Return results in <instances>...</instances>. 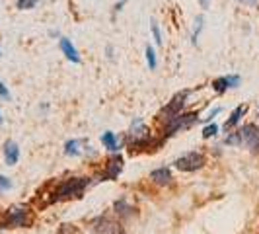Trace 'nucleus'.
<instances>
[{"label":"nucleus","instance_id":"obj_1","mask_svg":"<svg viewBox=\"0 0 259 234\" xmlns=\"http://www.w3.org/2000/svg\"><path fill=\"white\" fill-rule=\"evenodd\" d=\"M90 185L88 178H68L57 185L53 191V201H66V199H78Z\"/></svg>","mask_w":259,"mask_h":234},{"label":"nucleus","instance_id":"obj_2","mask_svg":"<svg viewBox=\"0 0 259 234\" xmlns=\"http://www.w3.org/2000/svg\"><path fill=\"white\" fill-rule=\"evenodd\" d=\"M33 224V215L26 207H12L6 211L4 226L8 228H27Z\"/></svg>","mask_w":259,"mask_h":234},{"label":"nucleus","instance_id":"obj_3","mask_svg":"<svg viewBox=\"0 0 259 234\" xmlns=\"http://www.w3.org/2000/svg\"><path fill=\"white\" fill-rule=\"evenodd\" d=\"M199 121V115L197 113H180V115L171 117L166 121V127H164V135L169 137V135H176V133H180V131H185L189 129L191 125H195Z\"/></svg>","mask_w":259,"mask_h":234},{"label":"nucleus","instance_id":"obj_4","mask_svg":"<svg viewBox=\"0 0 259 234\" xmlns=\"http://www.w3.org/2000/svg\"><path fill=\"white\" fill-rule=\"evenodd\" d=\"M176 168L182 170V172H197V170H201L205 164H207V156L203 154V152H187V154L180 156L176 162Z\"/></svg>","mask_w":259,"mask_h":234},{"label":"nucleus","instance_id":"obj_5","mask_svg":"<svg viewBox=\"0 0 259 234\" xmlns=\"http://www.w3.org/2000/svg\"><path fill=\"white\" fill-rule=\"evenodd\" d=\"M240 135V143L251 152H259V127L255 123H246L242 129L238 131Z\"/></svg>","mask_w":259,"mask_h":234},{"label":"nucleus","instance_id":"obj_6","mask_svg":"<svg viewBox=\"0 0 259 234\" xmlns=\"http://www.w3.org/2000/svg\"><path fill=\"white\" fill-rule=\"evenodd\" d=\"M187 98H189V90H183V92H180V94H176V96L169 100V104L162 109L160 117L168 121V119H171V117L180 115L183 109V105H185V102H187Z\"/></svg>","mask_w":259,"mask_h":234},{"label":"nucleus","instance_id":"obj_7","mask_svg":"<svg viewBox=\"0 0 259 234\" xmlns=\"http://www.w3.org/2000/svg\"><path fill=\"white\" fill-rule=\"evenodd\" d=\"M90 230L92 234H123L119 230V226H117L115 222L111 221L109 217H104V215L92 221Z\"/></svg>","mask_w":259,"mask_h":234},{"label":"nucleus","instance_id":"obj_8","mask_svg":"<svg viewBox=\"0 0 259 234\" xmlns=\"http://www.w3.org/2000/svg\"><path fill=\"white\" fill-rule=\"evenodd\" d=\"M121 170H123V158L121 156H111L107 166H105L104 174H102V178L104 180H115L117 176L121 174Z\"/></svg>","mask_w":259,"mask_h":234},{"label":"nucleus","instance_id":"obj_9","mask_svg":"<svg viewBox=\"0 0 259 234\" xmlns=\"http://www.w3.org/2000/svg\"><path fill=\"white\" fill-rule=\"evenodd\" d=\"M236 86H240V76H236V74H232V76H221L217 78V80H212V88L219 94L226 92L228 88H236Z\"/></svg>","mask_w":259,"mask_h":234},{"label":"nucleus","instance_id":"obj_10","mask_svg":"<svg viewBox=\"0 0 259 234\" xmlns=\"http://www.w3.org/2000/svg\"><path fill=\"white\" fill-rule=\"evenodd\" d=\"M4 160L8 166H16L20 160V146L14 141H6L4 143Z\"/></svg>","mask_w":259,"mask_h":234},{"label":"nucleus","instance_id":"obj_11","mask_svg":"<svg viewBox=\"0 0 259 234\" xmlns=\"http://www.w3.org/2000/svg\"><path fill=\"white\" fill-rule=\"evenodd\" d=\"M247 113V105L246 104H242V105H238L236 109H234L232 113H230V117L226 119V123H224V129L226 131H230V129H234L240 121H242V117L246 115Z\"/></svg>","mask_w":259,"mask_h":234},{"label":"nucleus","instance_id":"obj_12","mask_svg":"<svg viewBox=\"0 0 259 234\" xmlns=\"http://www.w3.org/2000/svg\"><path fill=\"white\" fill-rule=\"evenodd\" d=\"M150 180L154 183H158V185H169L174 178H171L169 168H156L150 172Z\"/></svg>","mask_w":259,"mask_h":234},{"label":"nucleus","instance_id":"obj_13","mask_svg":"<svg viewBox=\"0 0 259 234\" xmlns=\"http://www.w3.org/2000/svg\"><path fill=\"white\" fill-rule=\"evenodd\" d=\"M61 51L65 53V57L68 59V61H72V63H80L78 49L72 45V41H70V39H66V37L61 39Z\"/></svg>","mask_w":259,"mask_h":234},{"label":"nucleus","instance_id":"obj_14","mask_svg":"<svg viewBox=\"0 0 259 234\" xmlns=\"http://www.w3.org/2000/svg\"><path fill=\"white\" fill-rule=\"evenodd\" d=\"M86 144L84 139H72L65 144V154L68 156H80L82 154V146Z\"/></svg>","mask_w":259,"mask_h":234},{"label":"nucleus","instance_id":"obj_15","mask_svg":"<svg viewBox=\"0 0 259 234\" xmlns=\"http://www.w3.org/2000/svg\"><path fill=\"white\" fill-rule=\"evenodd\" d=\"M102 143H104V148L111 150V152L119 150V141H117L115 133H111V131H107V133L102 135Z\"/></svg>","mask_w":259,"mask_h":234},{"label":"nucleus","instance_id":"obj_16","mask_svg":"<svg viewBox=\"0 0 259 234\" xmlns=\"http://www.w3.org/2000/svg\"><path fill=\"white\" fill-rule=\"evenodd\" d=\"M115 213L119 215V217H129L131 213H133V207H131L129 203H127V199H119L115 203Z\"/></svg>","mask_w":259,"mask_h":234},{"label":"nucleus","instance_id":"obj_17","mask_svg":"<svg viewBox=\"0 0 259 234\" xmlns=\"http://www.w3.org/2000/svg\"><path fill=\"white\" fill-rule=\"evenodd\" d=\"M146 63H148V66H150V70H154L156 68V53L150 45L146 47Z\"/></svg>","mask_w":259,"mask_h":234},{"label":"nucleus","instance_id":"obj_18","mask_svg":"<svg viewBox=\"0 0 259 234\" xmlns=\"http://www.w3.org/2000/svg\"><path fill=\"white\" fill-rule=\"evenodd\" d=\"M219 133V125L217 123H210V125H207L205 129H203V139H210V137H214Z\"/></svg>","mask_w":259,"mask_h":234},{"label":"nucleus","instance_id":"obj_19","mask_svg":"<svg viewBox=\"0 0 259 234\" xmlns=\"http://www.w3.org/2000/svg\"><path fill=\"white\" fill-rule=\"evenodd\" d=\"M37 2L39 0H18V8L20 10H31V8H35Z\"/></svg>","mask_w":259,"mask_h":234},{"label":"nucleus","instance_id":"obj_20","mask_svg":"<svg viewBox=\"0 0 259 234\" xmlns=\"http://www.w3.org/2000/svg\"><path fill=\"white\" fill-rule=\"evenodd\" d=\"M59 234H78V226L76 224H63L59 228Z\"/></svg>","mask_w":259,"mask_h":234},{"label":"nucleus","instance_id":"obj_21","mask_svg":"<svg viewBox=\"0 0 259 234\" xmlns=\"http://www.w3.org/2000/svg\"><path fill=\"white\" fill-rule=\"evenodd\" d=\"M8 189H12V182H10L6 176H0V193H4V191H8Z\"/></svg>","mask_w":259,"mask_h":234},{"label":"nucleus","instance_id":"obj_22","mask_svg":"<svg viewBox=\"0 0 259 234\" xmlns=\"http://www.w3.org/2000/svg\"><path fill=\"white\" fill-rule=\"evenodd\" d=\"M224 143L226 144H232V146H240V135L238 133H232V135H228L226 139H224Z\"/></svg>","mask_w":259,"mask_h":234},{"label":"nucleus","instance_id":"obj_23","mask_svg":"<svg viewBox=\"0 0 259 234\" xmlns=\"http://www.w3.org/2000/svg\"><path fill=\"white\" fill-rule=\"evenodd\" d=\"M152 33H154V39H156V43H158V45H160V43H162V33H160V27H158V24H156V22H152Z\"/></svg>","mask_w":259,"mask_h":234},{"label":"nucleus","instance_id":"obj_24","mask_svg":"<svg viewBox=\"0 0 259 234\" xmlns=\"http://www.w3.org/2000/svg\"><path fill=\"white\" fill-rule=\"evenodd\" d=\"M0 98H2V100H10V90L6 88V84H4L2 80H0Z\"/></svg>","mask_w":259,"mask_h":234},{"label":"nucleus","instance_id":"obj_25","mask_svg":"<svg viewBox=\"0 0 259 234\" xmlns=\"http://www.w3.org/2000/svg\"><path fill=\"white\" fill-rule=\"evenodd\" d=\"M201 29H203V16L197 18V27H195V31H193V41H197L199 33H201Z\"/></svg>","mask_w":259,"mask_h":234},{"label":"nucleus","instance_id":"obj_26","mask_svg":"<svg viewBox=\"0 0 259 234\" xmlns=\"http://www.w3.org/2000/svg\"><path fill=\"white\" fill-rule=\"evenodd\" d=\"M238 2H242V4H249V6H255V4H257V0H238Z\"/></svg>","mask_w":259,"mask_h":234},{"label":"nucleus","instance_id":"obj_27","mask_svg":"<svg viewBox=\"0 0 259 234\" xmlns=\"http://www.w3.org/2000/svg\"><path fill=\"white\" fill-rule=\"evenodd\" d=\"M199 2H201V4L205 6V8H207V6H208V0H199Z\"/></svg>","mask_w":259,"mask_h":234},{"label":"nucleus","instance_id":"obj_28","mask_svg":"<svg viewBox=\"0 0 259 234\" xmlns=\"http://www.w3.org/2000/svg\"><path fill=\"white\" fill-rule=\"evenodd\" d=\"M0 125H2V115H0Z\"/></svg>","mask_w":259,"mask_h":234},{"label":"nucleus","instance_id":"obj_29","mask_svg":"<svg viewBox=\"0 0 259 234\" xmlns=\"http://www.w3.org/2000/svg\"><path fill=\"white\" fill-rule=\"evenodd\" d=\"M257 117H259V107H257Z\"/></svg>","mask_w":259,"mask_h":234}]
</instances>
